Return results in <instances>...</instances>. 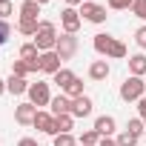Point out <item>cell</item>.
<instances>
[{
    "label": "cell",
    "mask_w": 146,
    "mask_h": 146,
    "mask_svg": "<svg viewBox=\"0 0 146 146\" xmlns=\"http://www.w3.org/2000/svg\"><path fill=\"white\" fill-rule=\"evenodd\" d=\"M57 26L52 23V20H40V26H37V35L32 37V43L40 49V54L43 52H54V46H57Z\"/></svg>",
    "instance_id": "cell-1"
},
{
    "label": "cell",
    "mask_w": 146,
    "mask_h": 146,
    "mask_svg": "<svg viewBox=\"0 0 146 146\" xmlns=\"http://www.w3.org/2000/svg\"><path fill=\"white\" fill-rule=\"evenodd\" d=\"M80 23H83V17H80V12H78V9L66 6V9L60 12V26H63V32H66V35H78Z\"/></svg>",
    "instance_id": "cell-5"
},
{
    "label": "cell",
    "mask_w": 146,
    "mask_h": 146,
    "mask_svg": "<svg viewBox=\"0 0 146 146\" xmlns=\"http://www.w3.org/2000/svg\"><path fill=\"white\" fill-rule=\"evenodd\" d=\"M54 146H78V140L72 132H63V135H54Z\"/></svg>",
    "instance_id": "cell-25"
},
{
    "label": "cell",
    "mask_w": 146,
    "mask_h": 146,
    "mask_svg": "<svg viewBox=\"0 0 146 146\" xmlns=\"http://www.w3.org/2000/svg\"><path fill=\"white\" fill-rule=\"evenodd\" d=\"M115 126H117V123H115V117H112V115H100V117L95 120V132H98L100 137L115 135Z\"/></svg>",
    "instance_id": "cell-13"
},
{
    "label": "cell",
    "mask_w": 146,
    "mask_h": 146,
    "mask_svg": "<svg viewBox=\"0 0 146 146\" xmlns=\"http://www.w3.org/2000/svg\"><path fill=\"white\" fill-rule=\"evenodd\" d=\"M83 3V0H66V6H72V9H75V6H80Z\"/></svg>",
    "instance_id": "cell-36"
},
{
    "label": "cell",
    "mask_w": 146,
    "mask_h": 146,
    "mask_svg": "<svg viewBox=\"0 0 146 146\" xmlns=\"http://www.w3.org/2000/svg\"><path fill=\"white\" fill-rule=\"evenodd\" d=\"M126 129H129V132H135V135H143V129H146V123H143L140 117H132V120L126 123Z\"/></svg>",
    "instance_id": "cell-27"
},
{
    "label": "cell",
    "mask_w": 146,
    "mask_h": 146,
    "mask_svg": "<svg viewBox=\"0 0 146 146\" xmlns=\"http://www.w3.org/2000/svg\"><path fill=\"white\" fill-rule=\"evenodd\" d=\"M26 95H29V103H35L37 109H40V106H49V103H52V95H49V83H43V80L32 83Z\"/></svg>",
    "instance_id": "cell-4"
},
{
    "label": "cell",
    "mask_w": 146,
    "mask_h": 146,
    "mask_svg": "<svg viewBox=\"0 0 146 146\" xmlns=\"http://www.w3.org/2000/svg\"><path fill=\"white\" fill-rule=\"evenodd\" d=\"M37 26H40V20H29V17H20L17 20V32L26 35V37H35L37 35Z\"/></svg>",
    "instance_id": "cell-19"
},
{
    "label": "cell",
    "mask_w": 146,
    "mask_h": 146,
    "mask_svg": "<svg viewBox=\"0 0 146 146\" xmlns=\"http://www.w3.org/2000/svg\"><path fill=\"white\" fill-rule=\"evenodd\" d=\"M29 86H32V83H29L26 78H17V75H12V78L6 80V92H9V95H26Z\"/></svg>",
    "instance_id": "cell-14"
},
{
    "label": "cell",
    "mask_w": 146,
    "mask_h": 146,
    "mask_svg": "<svg viewBox=\"0 0 146 146\" xmlns=\"http://www.w3.org/2000/svg\"><path fill=\"white\" fill-rule=\"evenodd\" d=\"M129 72L135 78H146V54H132L129 57Z\"/></svg>",
    "instance_id": "cell-17"
},
{
    "label": "cell",
    "mask_w": 146,
    "mask_h": 146,
    "mask_svg": "<svg viewBox=\"0 0 146 146\" xmlns=\"http://www.w3.org/2000/svg\"><path fill=\"white\" fill-rule=\"evenodd\" d=\"M35 129H40L43 135H52L54 137V115L52 112H43V109H37V115H35V123H32Z\"/></svg>",
    "instance_id": "cell-10"
},
{
    "label": "cell",
    "mask_w": 146,
    "mask_h": 146,
    "mask_svg": "<svg viewBox=\"0 0 146 146\" xmlns=\"http://www.w3.org/2000/svg\"><path fill=\"white\" fill-rule=\"evenodd\" d=\"M132 15H135V17H140V20H146V0H135Z\"/></svg>",
    "instance_id": "cell-29"
},
{
    "label": "cell",
    "mask_w": 146,
    "mask_h": 146,
    "mask_svg": "<svg viewBox=\"0 0 146 146\" xmlns=\"http://www.w3.org/2000/svg\"><path fill=\"white\" fill-rule=\"evenodd\" d=\"M32 72H35V69H32L26 60H15V63H12V75H17V78H26V75H32Z\"/></svg>",
    "instance_id": "cell-22"
},
{
    "label": "cell",
    "mask_w": 146,
    "mask_h": 146,
    "mask_svg": "<svg viewBox=\"0 0 146 146\" xmlns=\"http://www.w3.org/2000/svg\"><path fill=\"white\" fill-rule=\"evenodd\" d=\"M75 78H78L75 72H72V69H66V66H63V69L57 72V75H52V83H54V86H60V92H66V89H69V83L75 80Z\"/></svg>",
    "instance_id": "cell-15"
},
{
    "label": "cell",
    "mask_w": 146,
    "mask_h": 146,
    "mask_svg": "<svg viewBox=\"0 0 146 146\" xmlns=\"http://www.w3.org/2000/svg\"><path fill=\"white\" fill-rule=\"evenodd\" d=\"M78 12L89 23H106V6H98V3H92V0H83Z\"/></svg>",
    "instance_id": "cell-3"
},
{
    "label": "cell",
    "mask_w": 146,
    "mask_h": 146,
    "mask_svg": "<svg viewBox=\"0 0 146 146\" xmlns=\"http://www.w3.org/2000/svg\"><path fill=\"white\" fill-rule=\"evenodd\" d=\"M132 6H135V0H109V9H115V12H123Z\"/></svg>",
    "instance_id": "cell-28"
},
{
    "label": "cell",
    "mask_w": 146,
    "mask_h": 146,
    "mask_svg": "<svg viewBox=\"0 0 146 146\" xmlns=\"http://www.w3.org/2000/svg\"><path fill=\"white\" fill-rule=\"evenodd\" d=\"M92 109H95V103H92V98H86V95H80V98L72 100V117H89Z\"/></svg>",
    "instance_id": "cell-11"
},
{
    "label": "cell",
    "mask_w": 146,
    "mask_h": 146,
    "mask_svg": "<svg viewBox=\"0 0 146 146\" xmlns=\"http://www.w3.org/2000/svg\"><path fill=\"white\" fill-rule=\"evenodd\" d=\"M72 126H75V117H72V115H60V117H54V135L72 132Z\"/></svg>",
    "instance_id": "cell-20"
},
{
    "label": "cell",
    "mask_w": 146,
    "mask_h": 146,
    "mask_svg": "<svg viewBox=\"0 0 146 146\" xmlns=\"http://www.w3.org/2000/svg\"><path fill=\"white\" fill-rule=\"evenodd\" d=\"M63 95H69L72 100H75V98H80V95H83V80H80V78H75V80L69 83V89H66Z\"/></svg>",
    "instance_id": "cell-24"
},
{
    "label": "cell",
    "mask_w": 146,
    "mask_h": 146,
    "mask_svg": "<svg viewBox=\"0 0 146 146\" xmlns=\"http://www.w3.org/2000/svg\"><path fill=\"white\" fill-rule=\"evenodd\" d=\"M3 92H6V80H3V78H0V95H3Z\"/></svg>",
    "instance_id": "cell-37"
},
{
    "label": "cell",
    "mask_w": 146,
    "mask_h": 146,
    "mask_svg": "<svg viewBox=\"0 0 146 146\" xmlns=\"http://www.w3.org/2000/svg\"><path fill=\"white\" fill-rule=\"evenodd\" d=\"M143 137H146V129H143Z\"/></svg>",
    "instance_id": "cell-39"
},
{
    "label": "cell",
    "mask_w": 146,
    "mask_h": 146,
    "mask_svg": "<svg viewBox=\"0 0 146 146\" xmlns=\"http://www.w3.org/2000/svg\"><path fill=\"white\" fill-rule=\"evenodd\" d=\"M137 117L146 123V98H140V100H137Z\"/></svg>",
    "instance_id": "cell-33"
},
{
    "label": "cell",
    "mask_w": 146,
    "mask_h": 146,
    "mask_svg": "<svg viewBox=\"0 0 146 146\" xmlns=\"http://www.w3.org/2000/svg\"><path fill=\"white\" fill-rule=\"evenodd\" d=\"M89 78L98 80V83L106 80V78H109V63H106V60H95V63L89 66Z\"/></svg>",
    "instance_id": "cell-16"
},
{
    "label": "cell",
    "mask_w": 146,
    "mask_h": 146,
    "mask_svg": "<svg viewBox=\"0 0 146 146\" xmlns=\"http://www.w3.org/2000/svg\"><path fill=\"white\" fill-rule=\"evenodd\" d=\"M17 146H40V143H37L35 137H20V140H17Z\"/></svg>",
    "instance_id": "cell-34"
},
{
    "label": "cell",
    "mask_w": 146,
    "mask_h": 146,
    "mask_svg": "<svg viewBox=\"0 0 146 146\" xmlns=\"http://www.w3.org/2000/svg\"><path fill=\"white\" fill-rule=\"evenodd\" d=\"M109 57H115V60H120V57H126V46H123V43H120V40H117V43H115V49H112V54H109Z\"/></svg>",
    "instance_id": "cell-31"
},
{
    "label": "cell",
    "mask_w": 146,
    "mask_h": 146,
    "mask_svg": "<svg viewBox=\"0 0 146 146\" xmlns=\"http://www.w3.org/2000/svg\"><path fill=\"white\" fill-rule=\"evenodd\" d=\"M35 3H40V6H46V3H49V0H35Z\"/></svg>",
    "instance_id": "cell-38"
},
{
    "label": "cell",
    "mask_w": 146,
    "mask_h": 146,
    "mask_svg": "<svg viewBox=\"0 0 146 146\" xmlns=\"http://www.w3.org/2000/svg\"><path fill=\"white\" fill-rule=\"evenodd\" d=\"M35 115H37V106L35 103H20V106H15V120L20 123V126H32L35 123Z\"/></svg>",
    "instance_id": "cell-8"
},
{
    "label": "cell",
    "mask_w": 146,
    "mask_h": 146,
    "mask_svg": "<svg viewBox=\"0 0 146 146\" xmlns=\"http://www.w3.org/2000/svg\"><path fill=\"white\" fill-rule=\"evenodd\" d=\"M12 12H15L12 0H0V20H9V17H12Z\"/></svg>",
    "instance_id": "cell-26"
},
{
    "label": "cell",
    "mask_w": 146,
    "mask_h": 146,
    "mask_svg": "<svg viewBox=\"0 0 146 146\" xmlns=\"http://www.w3.org/2000/svg\"><path fill=\"white\" fill-rule=\"evenodd\" d=\"M49 106H52L49 112H52L54 117H60V115H72V98H69V95H63V92H60L57 98H52V103H49Z\"/></svg>",
    "instance_id": "cell-12"
},
{
    "label": "cell",
    "mask_w": 146,
    "mask_h": 146,
    "mask_svg": "<svg viewBox=\"0 0 146 146\" xmlns=\"http://www.w3.org/2000/svg\"><path fill=\"white\" fill-rule=\"evenodd\" d=\"M63 69V60L57 52H43L40 54V72H46V75H57V72Z\"/></svg>",
    "instance_id": "cell-7"
},
{
    "label": "cell",
    "mask_w": 146,
    "mask_h": 146,
    "mask_svg": "<svg viewBox=\"0 0 146 146\" xmlns=\"http://www.w3.org/2000/svg\"><path fill=\"white\" fill-rule=\"evenodd\" d=\"M137 137L140 135H135V132H129V129H123L115 140H117V146H137Z\"/></svg>",
    "instance_id": "cell-21"
},
{
    "label": "cell",
    "mask_w": 146,
    "mask_h": 146,
    "mask_svg": "<svg viewBox=\"0 0 146 146\" xmlns=\"http://www.w3.org/2000/svg\"><path fill=\"white\" fill-rule=\"evenodd\" d=\"M115 43H117V37H112V35H106V32H100V35H95V40H92V46H95V52H98V54H103V57H109V54H112V49H115Z\"/></svg>",
    "instance_id": "cell-9"
},
{
    "label": "cell",
    "mask_w": 146,
    "mask_h": 146,
    "mask_svg": "<svg viewBox=\"0 0 146 146\" xmlns=\"http://www.w3.org/2000/svg\"><path fill=\"white\" fill-rule=\"evenodd\" d=\"M98 146H117V140H112V137H100Z\"/></svg>",
    "instance_id": "cell-35"
},
{
    "label": "cell",
    "mask_w": 146,
    "mask_h": 146,
    "mask_svg": "<svg viewBox=\"0 0 146 146\" xmlns=\"http://www.w3.org/2000/svg\"><path fill=\"white\" fill-rule=\"evenodd\" d=\"M135 43H137L140 49H146V26H140V29L135 32Z\"/></svg>",
    "instance_id": "cell-32"
},
{
    "label": "cell",
    "mask_w": 146,
    "mask_h": 146,
    "mask_svg": "<svg viewBox=\"0 0 146 146\" xmlns=\"http://www.w3.org/2000/svg\"><path fill=\"white\" fill-rule=\"evenodd\" d=\"M143 92H146V80H143V78H135V75H129V78H126V80L120 83V98H123L126 103L146 98Z\"/></svg>",
    "instance_id": "cell-2"
},
{
    "label": "cell",
    "mask_w": 146,
    "mask_h": 146,
    "mask_svg": "<svg viewBox=\"0 0 146 146\" xmlns=\"http://www.w3.org/2000/svg\"><path fill=\"white\" fill-rule=\"evenodd\" d=\"M9 37H12V26H9V20H0V46H3Z\"/></svg>",
    "instance_id": "cell-30"
},
{
    "label": "cell",
    "mask_w": 146,
    "mask_h": 146,
    "mask_svg": "<svg viewBox=\"0 0 146 146\" xmlns=\"http://www.w3.org/2000/svg\"><path fill=\"white\" fill-rule=\"evenodd\" d=\"M40 3H35V0H23L20 3V17H29V20H40Z\"/></svg>",
    "instance_id": "cell-18"
},
{
    "label": "cell",
    "mask_w": 146,
    "mask_h": 146,
    "mask_svg": "<svg viewBox=\"0 0 146 146\" xmlns=\"http://www.w3.org/2000/svg\"><path fill=\"white\" fill-rule=\"evenodd\" d=\"M100 143V135L95 132V129H86L83 135H80V146H98Z\"/></svg>",
    "instance_id": "cell-23"
},
{
    "label": "cell",
    "mask_w": 146,
    "mask_h": 146,
    "mask_svg": "<svg viewBox=\"0 0 146 146\" xmlns=\"http://www.w3.org/2000/svg\"><path fill=\"white\" fill-rule=\"evenodd\" d=\"M54 52L60 54V60H72V57L78 54V37L63 32V35L57 37V46H54Z\"/></svg>",
    "instance_id": "cell-6"
}]
</instances>
